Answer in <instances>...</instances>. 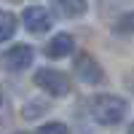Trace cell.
Listing matches in <instances>:
<instances>
[{
    "mask_svg": "<svg viewBox=\"0 0 134 134\" xmlns=\"http://www.w3.org/2000/svg\"><path fill=\"white\" fill-rule=\"evenodd\" d=\"M88 110H91V118L99 126H118L126 121L129 105L121 94H97L88 102Z\"/></svg>",
    "mask_w": 134,
    "mask_h": 134,
    "instance_id": "1",
    "label": "cell"
},
{
    "mask_svg": "<svg viewBox=\"0 0 134 134\" xmlns=\"http://www.w3.org/2000/svg\"><path fill=\"white\" fill-rule=\"evenodd\" d=\"M32 81L40 91H46L48 97H67L72 91V81L67 78V72L57 70V67H38L35 75H32Z\"/></svg>",
    "mask_w": 134,
    "mask_h": 134,
    "instance_id": "2",
    "label": "cell"
},
{
    "mask_svg": "<svg viewBox=\"0 0 134 134\" xmlns=\"http://www.w3.org/2000/svg\"><path fill=\"white\" fill-rule=\"evenodd\" d=\"M72 72H75L78 81L86 83V86H102V83L107 81L105 67L99 64L97 57H94V54H88V51H81V54L72 59Z\"/></svg>",
    "mask_w": 134,
    "mask_h": 134,
    "instance_id": "3",
    "label": "cell"
},
{
    "mask_svg": "<svg viewBox=\"0 0 134 134\" xmlns=\"http://www.w3.org/2000/svg\"><path fill=\"white\" fill-rule=\"evenodd\" d=\"M35 62V48L30 43H14L11 48L3 51V67L8 72H24Z\"/></svg>",
    "mask_w": 134,
    "mask_h": 134,
    "instance_id": "4",
    "label": "cell"
},
{
    "mask_svg": "<svg viewBox=\"0 0 134 134\" xmlns=\"http://www.w3.org/2000/svg\"><path fill=\"white\" fill-rule=\"evenodd\" d=\"M21 24H24V30L32 32V35H46L54 27V16H51V11L43 8V5H27L24 14H21Z\"/></svg>",
    "mask_w": 134,
    "mask_h": 134,
    "instance_id": "5",
    "label": "cell"
},
{
    "mask_svg": "<svg viewBox=\"0 0 134 134\" xmlns=\"http://www.w3.org/2000/svg\"><path fill=\"white\" fill-rule=\"evenodd\" d=\"M75 54V38L70 32H57L48 43H46V57L48 59H67Z\"/></svg>",
    "mask_w": 134,
    "mask_h": 134,
    "instance_id": "6",
    "label": "cell"
},
{
    "mask_svg": "<svg viewBox=\"0 0 134 134\" xmlns=\"http://www.w3.org/2000/svg\"><path fill=\"white\" fill-rule=\"evenodd\" d=\"M51 8L62 19H81L88 8V0H51Z\"/></svg>",
    "mask_w": 134,
    "mask_h": 134,
    "instance_id": "7",
    "label": "cell"
},
{
    "mask_svg": "<svg viewBox=\"0 0 134 134\" xmlns=\"http://www.w3.org/2000/svg\"><path fill=\"white\" fill-rule=\"evenodd\" d=\"M14 35H16V16L5 8H0V43L11 40Z\"/></svg>",
    "mask_w": 134,
    "mask_h": 134,
    "instance_id": "8",
    "label": "cell"
},
{
    "mask_svg": "<svg viewBox=\"0 0 134 134\" xmlns=\"http://www.w3.org/2000/svg\"><path fill=\"white\" fill-rule=\"evenodd\" d=\"M46 110H48V102H46V99H27V105H24V118L32 121V118H38V115H46Z\"/></svg>",
    "mask_w": 134,
    "mask_h": 134,
    "instance_id": "9",
    "label": "cell"
},
{
    "mask_svg": "<svg viewBox=\"0 0 134 134\" xmlns=\"http://www.w3.org/2000/svg\"><path fill=\"white\" fill-rule=\"evenodd\" d=\"M32 134H70V129H67V124H62V121H46V124H40Z\"/></svg>",
    "mask_w": 134,
    "mask_h": 134,
    "instance_id": "10",
    "label": "cell"
},
{
    "mask_svg": "<svg viewBox=\"0 0 134 134\" xmlns=\"http://www.w3.org/2000/svg\"><path fill=\"white\" fill-rule=\"evenodd\" d=\"M113 30L118 32V35H134V11H129V14H124L115 24Z\"/></svg>",
    "mask_w": 134,
    "mask_h": 134,
    "instance_id": "11",
    "label": "cell"
},
{
    "mask_svg": "<svg viewBox=\"0 0 134 134\" xmlns=\"http://www.w3.org/2000/svg\"><path fill=\"white\" fill-rule=\"evenodd\" d=\"M8 118H11V105H8L5 94L0 91V121H8Z\"/></svg>",
    "mask_w": 134,
    "mask_h": 134,
    "instance_id": "12",
    "label": "cell"
},
{
    "mask_svg": "<svg viewBox=\"0 0 134 134\" xmlns=\"http://www.w3.org/2000/svg\"><path fill=\"white\" fill-rule=\"evenodd\" d=\"M126 134H134V121H131V124L126 126Z\"/></svg>",
    "mask_w": 134,
    "mask_h": 134,
    "instance_id": "13",
    "label": "cell"
},
{
    "mask_svg": "<svg viewBox=\"0 0 134 134\" xmlns=\"http://www.w3.org/2000/svg\"><path fill=\"white\" fill-rule=\"evenodd\" d=\"M11 3H24V0H11Z\"/></svg>",
    "mask_w": 134,
    "mask_h": 134,
    "instance_id": "14",
    "label": "cell"
}]
</instances>
